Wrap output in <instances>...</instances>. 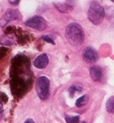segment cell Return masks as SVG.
<instances>
[{
    "mask_svg": "<svg viewBox=\"0 0 114 123\" xmlns=\"http://www.w3.org/2000/svg\"><path fill=\"white\" fill-rule=\"evenodd\" d=\"M65 36L70 44L73 46H79L84 40V34L82 27L76 23L69 24L66 28Z\"/></svg>",
    "mask_w": 114,
    "mask_h": 123,
    "instance_id": "1",
    "label": "cell"
},
{
    "mask_svg": "<svg viewBox=\"0 0 114 123\" xmlns=\"http://www.w3.org/2000/svg\"><path fill=\"white\" fill-rule=\"evenodd\" d=\"M105 11L104 8L98 3H92L88 9L87 17L91 23L93 25H98L104 18Z\"/></svg>",
    "mask_w": 114,
    "mask_h": 123,
    "instance_id": "2",
    "label": "cell"
},
{
    "mask_svg": "<svg viewBox=\"0 0 114 123\" xmlns=\"http://www.w3.org/2000/svg\"><path fill=\"white\" fill-rule=\"evenodd\" d=\"M49 80L45 76H40L37 80L36 91L38 97L42 100H46L49 95Z\"/></svg>",
    "mask_w": 114,
    "mask_h": 123,
    "instance_id": "3",
    "label": "cell"
},
{
    "mask_svg": "<svg viewBox=\"0 0 114 123\" xmlns=\"http://www.w3.org/2000/svg\"><path fill=\"white\" fill-rule=\"evenodd\" d=\"M25 25L32 29H37V30H44L47 28V22L43 17L41 16H34L27 20Z\"/></svg>",
    "mask_w": 114,
    "mask_h": 123,
    "instance_id": "4",
    "label": "cell"
},
{
    "mask_svg": "<svg viewBox=\"0 0 114 123\" xmlns=\"http://www.w3.org/2000/svg\"><path fill=\"white\" fill-rule=\"evenodd\" d=\"M83 60L87 63H94L98 60V55L95 49L91 47H87L83 50Z\"/></svg>",
    "mask_w": 114,
    "mask_h": 123,
    "instance_id": "5",
    "label": "cell"
},
{
    "mask_svg": "<svg viewBox=\"0 0 114 123\" xmlns=\"http://www.w3.org/2000/svg\"><path fill=\"white\" fill-rule=\"evenodd\" d=\"M48 57L46 54H42V55H38L37 58L34 60L33 65L38 69H44L48 66Z\"/></svg>",
    "mask_w": 114,
    "mask_h": 123,
    "instance_id": "6",
    "label": "cell"
},
{
    "mask_svg": "<svg viewBox=\"0 0 114 123\" xmlns=\"http://www.w3.org/2000/svg\"><path fill=\"white\" fill-rule=\"evenodd\" d=\"M90 76L93 81H98L103 76V71L101 68L98 66H93L90 68Z\"/></svg>",
    "mask_w": 114,
    "mask_h": 123,
    "instance_id": "7",
    "label": "cell"
},
{
    "mask_svg": "<svg viewBox=\"0 0 114 123\" xmlns=\"http://www.w3.org/2000/svg\"><path fill=\"white\" fill-rule=\"evenodd\" d=\"M18 18V15H17L16 11L14 10H11V11L7 12L4 14V16L2 18V25H4V24L8 23V22L11 21V20L16 19Z\"/></svg>",
    "mask_w": 114,
    "mask_h": 123,
    "instance_id": "8",
    "label": "cell"
},
{
    "mask_svg": "<svg viewBox=\"0 0 114 123\" xmlns=\"http://www.w3.org/2000/svg\"><path fill=\"white\" fill-rule=\"evenodd\" d=\"M54 7L59 12H61V13H69V12L72 10V7L69 6V5L67 4V3H55Z\"/></svg>",
    "mask_w": 114,
    "mask_h": 123,
    "instance_id": "9",
    "label": "cell"
},
{
    "mask_svg": "<svg viewBox=\"0 0 114 123\" xmlns=\"http://www.w3.org/2000/svg\"><path fill=\"white\" fill-rule=\"evenodd\" d=\"M107 111L109 113H114V96H112L108 100L106 103Z\"/></svg>",
    "mask_w": 114,
    "mask_h": 123,
    "instance_id": "10",
    "label": "cell"
},
{
    "mask_svg": "<svg viewBox=\"0 0 114 123\" xmlns=\"http://www.w3.org/2000/svg\"><path fill=\"white\" fill-rule=\"evenodd\" d=\"M87 100H88V96H87V95L81 96V97H79L77 100H76V106L82 107L83 105H85L86 104H87Z\"/></svg>",
    "mask_w": 114,
    "mask_h": 123,
    "instance_id": "11",
    "label": "cell"
},
{
    "mask_svg": "<svg viewBox=\"0 0 114 123\" xmlns=\"http://www.w3.org/2000/svg\"><path fill=\"white\" fill-rule=\"evenodd\" d=\"M65 120H66L67 123H78L79 117L78 116H76V117H65Z\"/></svg>",
    "mask_w": 114,
    "mask_h": 123,
    "instance_id": "12",
    "label": "cell"
},
{
    "mask_svg": "<svg viewBox=\"0 0 114 123\" xmlns=\"http://www.w3.org/2000/svg\"><path fill=\"white\" fill-rule=\"evenodd\" d=\"M82 91V89H79V86H71V87L69 88V91H70L71 96H73L75 91Z\"/></svg>",
    "mask_w": 114,
    "mask_h": 123,
    "instance_id": "13",
    "label": "cell"
},
{
    "mask_svg": "<svg viewBox=\"0 0 114 123\" xmlns=\"http://www.w3.org/2000/svg\"><path fill=\"white\" fill-rule=\"evenodd\" d=\"M42 39H43L44 41H46V42H48V43H50V44H55V43H54V41L53 40V39H51V38L48 37V36H47V35L42 36Z\"/></svg>",
    "mask_w": 114,
    "mask_h": 123,
    "instance_id": "14",
    "label": "cell"
},
{
    "mask_svg": "<svg viewBox=\"0 0 114 123\" xmlns=\"http://www.w3.org/2000/svg\"><path fill=\"white\" fill-rule=\"evenodd\" d=\"M8 1H9V3H11V4H13V5H17L18 3H19L20 0H8Z\"/></svg>",
    "mask_w": 114,
    "mask_h": 123,
    "instance_id": "15",
    "label": "cell"
},
{
    "mask_svg": "<svg viewBox=\"0 0 114 123\" xmlns=\"http://www.w3.org/2000/svg\"><path fill=\"white\" fill-rule=\"evenodd\" d=\"M24 123H35V122H34V121L32 120V119H27V120L24 122Z\"/></svg>",
    "mask_w": 114,
    "mask_h": 123,
    "instance_id": "16",
    "label": "cell"
},
{
    "mask_svg": "<svg viewBox=\"0 0 114 123\" xmlns=\"http://www.w3.org/2000/svg\"><path fill=\"white\" fill-rule=\"evenodd\" d=\"M82 123H87V122H82Z\"/></svg>",
    "mask_w": 114,
    "mask_h": 123,
    "instance_id": "17",
    "label": "cell"
},
{
    "mask_svg": "<svg viewBox=\"0 0 114 123\" xmlns=\"http://www.w3.org/2000/svg\"><path fill=\"white\" fill-rule=\"evenodd\" d=\"M111 1H113V3H114V0H111Z\"/></svg>",
    "mask_w": 114,
    "mask_h": 123,
    "instance_id": "18",
    "label": "cell"
}]
</instances>
